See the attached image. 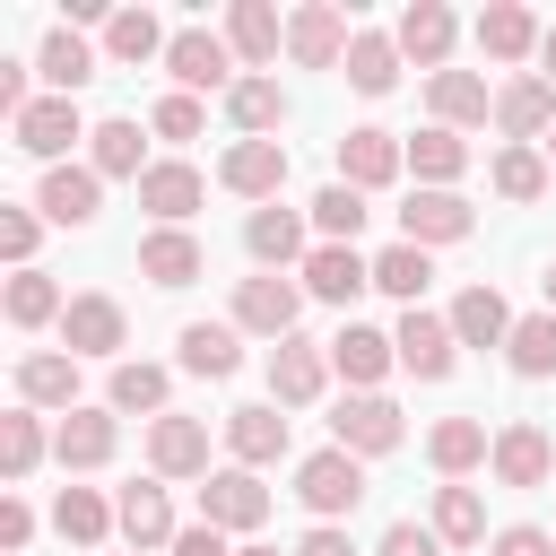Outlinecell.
Returning <instances> with one entry per match:
<instances>
[{"instance_id": "cell-1", "label": "cell", "mask_w": 556, "mask_h": 556, "mask_svg": "<svg viewBox=\"0 0 556 556\" xmlns=\"http://www.w3.org/2000/svg\"><path fill=\"white\" fill-rule=\"evenodd\" d=\"M295 504H304L313 521H348V513L365 504V460L339 452V443L304 452V460H295Z\"/></svg>"}, {"instance_id": "cell-2", "label": "cell", "mask_w": 556, "mask_h": 556, "mask_svg": "<svg viewBox=\"0 0 556 556\" xmlns=\"http://www.w3.org/2000/svg\"><path fill=\"white\" fill-rule=\"evenodd\" d=\"M165 78H174V96H235V43L226 35H208V26H174V43H165Z\"/></svg>"}, {"instance_id": "cell-3", "label": "cell", "mask_w": 556, "mask_h": 556, "mask_svg": "<svg viewBox=\"0 0 556 556\" xmlns=\"http://www.w3.org/2000/svg\"><path fill=\"white\" fill-rule=\"evenodd\" d=\"M9 139H17L35 165H70V148H78V139H96V130L78 122V96H35V104L9 122Z\"/></svg>"}, {"instance_id": "cell-4", "label": "cell", "mask_w": 556, "mask_h": 556, "mask_svg": "<svg viewBox=\"0 0 556 556\" xmlns=\"http://www.w3.org/2000/svg\"><path fill=\"white\" fill-rule=\"evenodd\" d=\"M295 313H304V278H278V269H261V278H243L235 287V330H252V339H295Z\"/></svg>"}, {"instance_id": "cell-5", "label": "cell", "mask_w": 556, "mask_h": 556, "mask_svg": "<svg viewBox=\"0 0 556 556\" xmlns=\"http://www.w3.org/2000/svg\"><path fill=\"white\" fill-rule=\"evenodd\" d=\"M400 408L382 400V391H348L339 408H330V443L339 452H356V460H382V452H400Z\"/></svg>"}, {"instance_id": "cell-6", "label": "cell", "mask_w": 556, "mask_h": 556, "mask_svg": "<svg viewBox=\"0 0 556 556\" xmlns=\"http://www.w3.org/2000/svg\"><path fill=\"white\" fill-rule=\"evenodd\" d=\"M200 521H217L226 539H252V530L269 521L261 469H208V478H200Z\"/></svg>"}, {"instance_id": "cell-7", "label": "cell", "mask_w": 556, "mask_h": 556, "mask_svg": "<svg viewBox=\"0 0 556 556\" xmlns=\"http://www.w3.org/2000/svg\"><path fill=\"white\" fill-rule=\"evenodd\" d=\"M243 252H252L261 269H278V278L304 269V261H313V217H304V208H278V200L252 208V217H243Z\"/></svg>"}, {"instance_id": "cell-8", "label": "cell", "mask_w": 556, "mask_h": 556, "mask_svg": "<svg viewBox=\"0 0 556 556\" xmlns=\"http://www.w3.org/2000/svg\"><path fill=\"white\" fill-rule=\"evenodd\" d=\"M321 391H330V339H304V330L278 339L269 348V400L278 408H313Z\"/></svg>"}, {"instance_id": "cell-9", "label": "cell", "mask_w": 556, "mask_h": 556, "mask_svg": "<svg viewBox=\"0 0 556 556\" xmlns=\"http://www.w3.org/2000/svg\"><path fill=\"white\" fill-rule=\"evenodd\" d=\"M348 43H356V26H348L330 0L287 9V61H295V70H339V61H348Z\"/></svg>"}, {"instance_id": "cell-10", "label": "cell", "mask_w": 556, "mask_h": 556, "mask_svg": "<svg viewBox=\"0 0 556 556\" xmlns=\"http://www.w3.org/2000/svg\"><path fill=\"white\" fill-rule=\"evenodd\" d=\"M469 235H478V208L460 191H408L400 200V243L434 252V243H469Z\"/></svg>"}, {"instance_id": "cell-11", "label": "cell", "mask_w": 556, "mask_h": 556, "mask_svg": "<svg viewBox=\"0 0 556 556\" xmlns=\"http://www.w3.org/2000/svg\"><path fill=\"white\" fill-rule=\"evenodd\" d=\"M495 130H504V148H539V139L556 130V87H547L539 70L504 78V87H495Z\"/></svg>"}, {"instance_id": "cell-12", "label": "cell", "mask_w": 556, "mask_h": 556, "mask_svg": "<svg viewBox=\"0 0 556 556\" xmlns=\"http://www.w3.org/2000/svg\"><path fill=\"white\" fill-rule=\"evenodd\" d=\"M400 174H408V139H400V130H374V122H365V130L339 139V182H348V191H382V182H400Z\"/></svg>"}, {"instance_id": "cell-13", "label": "cell", "mask_w": 556, "mask_h": 556, "mask_svg": "<svg viewBox=\"0 0 556 556\" xmlns=\"http://www.w3.org/2000/svg\"><path fill=\"white\" fill-rule=\"evenodd\" d=\"M391 348H400V365L417 374V382H443L452 365H460V339H452V313H400V330H391Z\"/></svg>"}, {"instance_id": "cell-14", "label": "cell", "mask_w": 556, "mask_h": 556, "mask_svg": "<svg viewBox=\"0 0 556 556\" xmlns=\"http://www.w3.org/2000/svg\"><path fill=\"white\" fill-rule=\"evenodd\" d=\"M391 43H400V61H417L426 78L452 61V43H460V17L443 9V0H408L400 9V26H391Z\"/></svg>"}, {"instance_id": "cell-15", "label": "cell", "mask_w": 556, "mask_h": 556, "mask_svg": "<svg viewBox=\"0 0 556 556\" xmlns=\"http://www.w3.org/2000/svg\"><path fill=\"white\" fill-rule=\"evenodd\" d=\"M217 182H226L235 200H261V208H269V200L287 191V148H278V139H235V148L217 156Z\"/></svg>"}, {"instance_id": "cell-16", "label": "cell", "mask_w": 556, "mask_h": 556, "mask_svg": "<svg viewBox=\"0 0 556 556\" xmlns=\"http://www.w3.org/2000/svg\"><path fill=\"white\" fill-rule=\"evenodd\" d=\"M208 200V182H200V165L191 156H156L148 174H139V208L156 217V226H191V208Z\"/></svg>"}, {"instance_id": "cell-17", "label": "cell", "mask_w": 556, "mask_h": 556, "mask_svg": "<svg viewBox=\"0 0 556 556\" xmlns=\"http://www.w3.org/2000/svg\"><path fill=\"white\" fill-rule=\"evenodd\" d=\"M35 208H43V226H96V208H104V174H96V165H43Z\"/></svg>"}, {"instance_id": "cell-18", "label": "cell", "mask_w": 556, "mask_h": 556, "mask_svg": "<svg viewBox=\"0 0 556 556\" xmlns=\"http://www.w3.org/2000/svg\"><path fill=\"white\" fill-rule=\"evenodd\" d=\"M17 408H61V417L87 408L78 400V356L70 348H26L17 356Z\"/></svg>"}, {"instance_id": "cell-19", "label": "cell", "mask_w": 556, "mask_h": 556, "mask_svg": "<svg viewBox=\"0 0 556 556\" xmlns=\"http://www.w3.org/2000/svg\"><path fill=\"white\" fill-rule=\"evenodd\" d=\"M504 486H547L556 478V434L547 426H530V417H513V426H495V460H486Z\"/></svg>"}, {"instance_id": "cell-20", "label": "cell", "mask_w": 556, "mask_h": 556, "mask_svg": "<svg viewBox=\"0 0 556 556\" xmlns=\"http://www.w3.org/2000/svg\"><path fill=\"white\" fill-rule=\"evenodd\" d=\"M295 278H304V295H321V304H339V313H348V304L374 287V261H365L356 243H313V261H304Z\"/></svg>"}, {"instance_id": "cell-21", "label": "cell", "mask_w": 556, "mask_h": 556, "mask_svg": "<svg viewBox=\"0 0 556 556\" xmlns=\"http://www.w3.org/2000/svg\"><path fill=\"white\" fill-rule=\"evenodd\" d=\"M122 339H130V313H122L113 295H96V287L70 295V313H61V348H70V356H113Z\"/></svg>"}, {"instance_id": "cell-22", "label": "cell", "mask_w": 556, "mask_h": 556, "mask_svg": "<svg viewBox=\"0 0 556 556\" xmlns=\"http://www.w3.org/2000/svg\"><path fill=\"white\" fill-rule=\"evenodd\" d=\"M226 452H235V469H269V460H287V417H278V400H243V408H226Z\"/></svg>"}, {"instance_id": "cell-23", "label": "cell", "mask_w": 556, "mask_h": 556, "mask_svg": "<svg viewBox=\"0 0 556 556\" xmlns=\"http://www.w3.org/2000/svg\"><path fill=\"white\" fill-rule=\"evenodd\" d=\"M122 452V417L113 408H70L61 426H52V460L61 469H104Z\"/></svg>"}, {"instance_id": "cell-24", "label": "cell", "mask_w": 556, "mask_h": 556, "mask_svg": "<svg viewBox=\"0 0 556 556\" xmlns=\"http://www.w3.org/2000/svg\"><path fill=\"white\" fill-rule=\"evenodd\" d=\"M148 469H156V478H208V426L182 417V408H165V417L148 426Z\"/></svg>"}, {"instance_id": "cell-25", "label": "cell", "mask_w": 556, "mask_h": 556, "mask_svg": "<svg viewBox=\"0 0 556 556\" xmlns=\"http://www.w3.org/2000/svg\"><path fill=\"white\" fill-rule=\"evenodd\" d=\"M226 43H235V61H243L252 78H269V61L287 52V17H278L269 0H235V9H226Z\"/></svg>"}, {"instance_id": "cell-26", "label": "cell", "mask_w": 556, "mask_h": 556, "mask_svg": "<svg viewBox=\"0 0 556 556\" xmlns=\"http://www.w3.org/2000/svg\"><path fill=\"white\" fill-rule=\"evenodd\" d=\"M200 269H208V252H200L191 226H148V235H139V278H148V287H191Z\"/></svg>"}, {"instance_id": "cell-27", "label": "cell", "mask_w": 556, "mask_h": 556, "mask_svg": "<svg viewBox=\"0 0 556 556\" xmlns=\"http://www.w3.org/2000/svg\"><path fill=\"white\" fill-rule=\"evenodd\" d=\"M174 365L200 374V382H226V374L243 365V330H235V321H182V330H174Z\"/></svg>"}, {"instance_id": "cell-28", "label": "cell", "mask_w": 556, "mask_h": 556, "mask_svg": "<svg viewBox=\"0 0 556 556\" xmlns=\"http://www.w3.org/2000/svg\"><path fill=\"white\" fill-rule=\"evenodd\" d=\"M391 365H400V348H391V330H374V321H348V330L330 339V374H339L348 391H374Z\"/></svg>"}, {"instance_id": "cell-29", "label": "cell", "mask_w": 556, "mask_h": 556, "mask_svg": "<svg viewBox=\"0 0 556 556\" xmlns=\"http://www.w3.org/2000/svg\"><path fill=\"white\" fill-rule=\"evenodd\" d=\"M113 521H122L130 556H148V547H174V504H165V478H139V486H122V495H113Z\"/></svg>"}, {"instance_id": "cell-30", "label": "cell", "mask_w": 556, "mask_h": 556, "mask_svg": "<svg viewBox=\"0 0 556 556\" xmlns=\"http://www.w3.org/2000/svg\"><path fill=\"white\" fill-rule=\"evenodd\" d=\"M165 400H174V374H165V365H148V356H122V365H113V382H104V408H113V417H148V426H156V417H165Z\"/></svg>"}, {"instance_id": "cell-31", "label": "cell", "mask_w": 556, "mask_h": 556, "mask_svg": "<svg viewBox=\"0 0 556 556\" xmlns=\"http://www.w3.org/2000/svg\"><path fill=\"white\" fill-rule=\"evenodd\" d=\"M539 43H547V26H539L521 0H486V9H478V52H486V61H530Z\"/></svg>"}, {"instance_id": "cell-32", "label": "cell", "mask_w": 556, "mask_h": 556, "mask_svg": "<svg viewBox=\"0 0 556 556\" xmlns=\"http://www.w3.org/2000/svg\"><path fill=\"white\" fill-rule=\"evenodd\" d=\"M513 321H521V313H513L486 278L452 295V339H460V348H504V339H513Z\"/></svg>"}, {"instance_id": "cell-33", "label": "cell", "mask_w": 556, "mask_h": 556, "mask_svg": "<svg viewBox=\"0 0 556 556\" xmlns=\"http://www.w3.org/2000/svg\"><path fill=\"white\" fill-rule=\"evenodd\" d=\"M426 460H434L443 478H469L478 460H495V434H486V417H434V426H426Z\"/></svg>"}, {"instance_id": "cell-34", "label": "cell", "mask_w": 556, "mask_h": 556, "mask_svg": "<svg viewBox=\"0 0 556 556\" xmlns=\"http://www.w3.org/2000/svg\"><path fill=\"white\" fill-rule=\"evenodd\" d=\"M35 78H43L52 96H78V87L96 78V43H87V35H78V26L61 17V26L43 35V52H35Z\"/></svg>"}, {"instance_id": "cell-35", "label": "cell", "mask_w": 556, "mask_h": 556, "mask_svg": "<svg viewBox=\"0 0 556 556\" xmlns=\"http://www.w3.org/2000/svg\"><path fill=\"white\" fill-rule=\"evenodd\" d=\"M426 104H434V122H443V130L495 122V96H486V78H478V70H434V78H426Z\"/></svg>"}, {"instance_id": "cell-36", "label": "cell", "mask_w": 556, "mask_h": 556, "mask_svg": "<svg viewBox=\"0 0 556 556\" xmlns=\"http://www.w3.org/2000/svg\"><path fill=\"white\" fill-rule=\"evenodd\" d=\"M408 174H417V191H452V182L469 174V139L443 130V122H426V130L408 139Z\"/></svg>"}, {"instance_id": "cell-37", "label": "cell", "mask_w": 556, "mask_h": 556, "mask_svg": "<svg viewBox=\"0 0 556 556\" xmlns=\"http://www.w3.org/2000/svg\"><path fill=\"white\" fill-rule=\"evenodd\" d=\"M52 530H61L70 547H96V556H104V539H113L122 521H113V504H104L96 486H61V495H52Z\"/></svg>"}, {"instance_id": "cell-38", "label": "cell", "mask_w": 556, "mask_h": 556, "mask_svg": "<svg viewBox=\"0 0 556 556\" xmlns=\"http://www.w3.org/2000/svg\"><path fill=\"white\" fill-rule=\"evenodd\" d=\"M339 78H348L356 96H391V87H400V43H391V35H374V26H356V43H348Z\"/></svg>"}, {"instance_id": "cell-39", "label": "cell", "mask_w": 556, "mask_h": 556, "mask_svg": "<svg viewBox=\"0 0 556 556\" xmlns=\"http://www.w3.org/2000/svg\"><path fill=\"white\" fill-rule=\"evenodd\" d=\"M87 165H96L104 182H139V174H148V148H139V122H130V113H113V122H96V139H87Z\"/></svg>"}, {"instance_id": "cell-40", "label": "cell", "mask_w": 556, "mask_h": 556, "mask_svg": "<svg viewBox=\"0 0 556 556\" xmlns=\"http://www.w3.org/2000/svg\"><path fill=\"white\" fill-rule=\"evenodd\" d=\"M43 452H52L43 408H9V417H0V478H9V486H26V478L43 469Z\"/></svg>"}, {"instance_id": "cell-41", "label": "cell", "mask_w": 556, "mask_h": 556, "mask_svg": "<svg viewBox=\"0 0 556 556\" xmlns=\"http://www.w3.org/2000/svg\"><path fill=\"white\" fill-rule=\"evenodd\" d=\"M165 26H156V9H113V26H104V61H122V70H139V61H165Z\"/></svg>"}, {"instance_id": "cell-42", "label": "cell", "mask_w": 556, "mask_h": 556, "mask_svg": "<svg viewBox=\"0 0 556 556\" xmlns=\"http://www.w3.org/2000/svg\"><path fill=\"white\" fill-rule=\"evenodd\" d=\"M226 122H235L243 139H269V130L287 122V87H278V78H252V70H243V78H235V96H226Z\"/></svg>"}, {"instance_id": "cell-43", "label": "cell", "mask_w": 556, "mask_h": 556, "mask_svg": "<svg viewBox=\"0 0 556 556\" xmlns=\"http://www.w3.org/2000/svg\"><path fill=\"white\" fill-rule=\"evenodd\" d=\"M0 313H9V330H43V321L61 330L70 295H61V287H52L43 269H17V278H9V295H0Z\"/></svg>"}, {"instance_id": "cell-44", "label": "cell", "mask_w": 556, "mask_h": 556, "mask_svg": "<svg viewBox=\"0 0 556 556\" xmlns=\"http://www.w3.org/2000/svg\"><path fill=\"white\" fill-rule=\"evenodd\" d=\"M434 539H443V547H478V539H486V504H478V486H460V478L434 486Z\"/></svg>"}, {"instance_id": "cell-45", "label": "cell", "mask_w": 556, "mask_h": 556, "mask_svg": "<svg viewBox=\"0 0 556 556\" xmlns=\"http://www.w3.org/2000/svg\"><path fill=\"white\" fill-rule=\"evenodd\" d=\"M304 217H313V235H321V243H356L374 208H365V191H348V182H321Z\"/></svg>"}, {"instance_id": "cell-46", "label": "cell", "mask_w": 556, "mask_h": 556, "mask_svg": "<svg viewBox=\"0 0 556 556\" xmlns=\"http://www.w3.org/2000/svg\"><path fill=\"white\" fill-rule=\"evenodd\" d=\"M504 356H513L521 382H547V374H556V313H521L513 339H504Z\"/></svg>"}, {"instance_id": "cell-47", "label": "cell", "mask_w": 556, "mask_h": 556, "mask_svg": "<svg viewBox=\"0 0 556 556\" xmlns=\"http://www.w3.org/2000/svg\"><path fill=\"white\" fill-rule=\"evenodd\" d=\"M547 148H495V165H486V182H495V200H539L547 191Z\"/></svg>"}, {"instance_id": "cell-48", "label": "cell", "mask_w": 556, "mask_h": 556, "mask_svg": "<svg viewBox=\"0 0 556 556\" xmlns=\"http://www.w3.org/2000/svg\"><path fill=\"white\" fill-rule=\"evenodd\" d=\"M426 278H434V252H417V243H391V252H374V287H382V295H400L408 313H417Z\"/></svg>"}, {"instance_id": "cell-49", "label": "cell", "mask_w": 556, "mask_h": 556, "mask_svg": "<svg viewBox=\"0 0 556 556\" xmlns=\"http://www.w3.org/2000/svg\"><path fill=\"white\" fill-rule=\"evenodd\" d=\"M148 130H156L165 148H182V139H200V130H208V113H200V96H156Z\"/></svg>"}, {"instance_id": "cell-50", "label": "cell", "mask_w": 556, "mask_h": 556, "mask_svg": "<svg viewBox=\"0 0 556 556\" xmlns=\"http://www.w3.org/2000/svg\"><path fill=\"white\" fill-rule=\"evenodd\" d=\"M35 243H43V208H0V261L35 269Z\"/></svg>"}, {"instance_id": "cell-51", "label": "cell", "mask_w": 556, "mask_h": 556, "mask_svg": "<svg viewBox=\"0 0 556 556\" xmlns=\"http://www.w3.org/2000/svg\"><path fill=\"white\" fill-rule=\"evenodd\" d=\"M486 556H556V530H539V521H504V530L486 539Z\"/></svg>"}, {"instance_id": "cell-52", "label": "cell", "mask_w": 556, "mask_h": 556, "mask_svg": "<svg viewBox=\"0 0 556 556\" xmlns=\"http://www.w3.org/2000/svg\"><path fill=\"white\" fill-rule=\"evenodd\" d=\"M374 556H443V539H434V521H391Z\"/></svg>"}, {"instance_id": "cell-53", "label": "cell", "mask_w": 556, "mask_h": 556, "mask_svg": "<svg viewBox=\"0 0 556 556\" xmlns=\"http://www.w3.org/2000/svg\"><path fill=\"white\" fill-rule=\"evenodd\" d=\"M26 539H35V504L0 495V556H26Z\"/></svg>"}, {"instance_id": "cell-54", "label": "cell", "mask_w": 556, "mask_h": 556, "mask_svg": "<svg viewBox=\"0 0 556 556\" xmlns=\"http://www.w3.org/2000/svg\"><path fill=\"white\" fill-rule=\"evenodd\" d=\"M165 556H235V547H226V530H217V521H191V530H174V547H165Z\"/></svg>"}, {"instance_id": "cell-55", "label": "cell", "mask_w": 556, "mask_h": 556, "mask_svg": "<svg viewBox=\"0 0 556 556\" xmlns=\"http://www.w3.org/2000/svg\"><path fill=\"white\" fill-rule=\"evenodd\" d=\"M295 556H356V539H348L339 521H313V530L295 539Z\"/></svg>"}, {"instance_id": "cell-56", "label": "cell", "mask_w": 556, "mask_h": 556, "mask_svg": "<svg viewBox=\"0 0 556 556\" xmlns=\"http://www.w3.org/2000/svg\"><path fill=\"white\" fill-rule=\"evenodd\" d=\"M539 78L556 87V26H547V43H539Z\"/></svg>"}, {"instance_id": "cell-57", "label": "cell", "mask_w": 556, "mask_h": 556, "mask_svg": "<svg viewBox=\"0 0 556 556\" xmlns=\"http://www.w3.org/2000/svg\"><path fill=\"white\" fill-rule=\"evenodd\" d=\"M539 287H547V313H556V261H547V278H539Z\"/></svg>"}, {"instance_id": "cell-58", "label": "cell", "mask_w": 556, "mask_h": 556, "mask_svg": "<svg viewBox=\"0 0 556 556\" xmlns=\"http://www.w3.org/2000/svg\"><path fill=\"white\" fill-rule=\"evenodd\" d=\"M235 556H278V547H261V539H252V547H235Z\"/></svg>"}, {"instance_id": "cell-59", "label": "cell", "mask_w": 556, "mask_h": 556, "mask_svg": "<svg viewBox=\"0 0 556 556\" xmlns=\"http://www.w3.org/2000/svg\"><path fill=\"white\" fill-rule=\"evenodd\" d=\"M539 148H547V165H556V130H547V139H539Z\"/></svg>"}]
</instances>
